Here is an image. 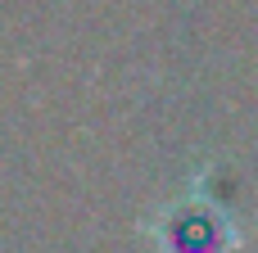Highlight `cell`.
Listing matches in <instances>:
<instances>
[{"label":"cell","instance_id":"6da1fadb","mask_svg":"<svg viewBox=\"0 0 258 253\" xmlns=\"http://www.w3.org/2000/svg\"><path fill=\"white\" fill-rule=\"evenodd\" d=\"M236 244H240V235L231 231L227 217H218V208L186 204L159 222V249L163 253H231Z\"/></svg>","mask_w":258,"mask_h":253}]
</instances>
